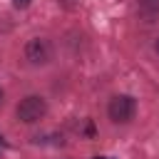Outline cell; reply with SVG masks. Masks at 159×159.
<instances>
[{
	"instance_id": "1",
	"label": "cell",
	"mask_w": 159,
	"mask_h": 159,
	"mask_svg": "<svg viewBox=\"0 0 159 159\" xmlns=\"http://www.w3.org/2000/svg\"><path fill=\"white\" fill-rule=\"evenodd\" d=\"M15 112H17V119L20 122L35 124V122H40L47 114V102L42 97H37V94H27L25 99H20V104H17Z\"/></svg>"
},
{
	"instance_id": "8",
	"label": "cell",
	"mask_w": 159,
	"mask_h": 159,
	"mask_svg": "<svg viewBox=\"0 0 159 159\" xmlns=\"http://www.w3.org/2000/svg\"><path fill=\"white\" fill-rule=\"evenodd\" d=\"M94 159H114V157H94Z\"/></svg>"
},
{
	"instance_id": "4",
	"label": "cell",
	"mask_w": 159,
	"mask_h": 159,
	"mask_svg": "<svg viewBox=\"0 0 159 159\" xmlns=\"http://www.w3.org/2000/svg\"><path fill=\"white\" fill-rule=\"evenodd\" d=\"M137 12H139V17L144 22H154L159 17V0H139Z\"/></svg>"
},
{
	"instance_id": "2",
	"label": "cell",
	"mask_w": 159,
	"mask_h": 159,
	"mask_svg": "<svg viewBox=\"0 0 159 159\" xmlns=\"http://www.w3.org/2000/svg\"><path fill=\"white\" fill-rule=\"evenodd\" d=\"M134 112H137V102H134V97H129V94H117V97L109 99L107 114H109L112 122H117V124H127V122L134 119Z\"/></svg>"
},
{
	"instance_id": "6",
	"label": "cell",
	"mask_w": 159,
	"mask_h": 159,
	"mask_svg": "<svg viewBox=\"0 0 159 159\" xmlns=\"http://www.w3.org/2000/svg\"><path fill=\"white\" fill-rule=\"evenodd\" d=\"M154 52L159 55V37H157V42H154Z\"/></svg>"
},
{
	"instance_id": "5",
	"label": "cell",
	"mask_w": 159,
	"mask_h": 159,
	"mask_svg": "<svg viewBox=\"0 0 159 159\" xmlns=\"http://www.w3.org/2000/svg\"><path fill=\"white\" fill-rule=\"evenodd\" d=\"M12 2H15V7H20V10H22V7H27V5H30V0H12Z\"/></svg>"
},
{
	"instance_id": "7",
	"label": "cell",
	"mask_w": 159,
	"mask_h": 159,
	"mask_svg": "<svg viewBox=\"0 0 159 159\" xmlns=\"http://www.w3.org/2000/svg\"><path fill=\"white\" fill-rule=\"evenodd\" d=\"M2 99H5V92H2V89H0V104H2Z\"/></svg>"
},
{
	"instance_id": "3",
	"label": "cell",
	"mask_w": 159,
	"mask_h": 159,
	"mask_svg": "<svg viewBox=\"0 0 159 159\" xmlns=\"http://www.w3.org/2000/svg\"><path fill=\"white\" fill-rule=\"evenodd\" d=\"M25 57L30 65H47L52 60V45L45 37H32L25 45Z\"/></svg>"
}]
</instances>
